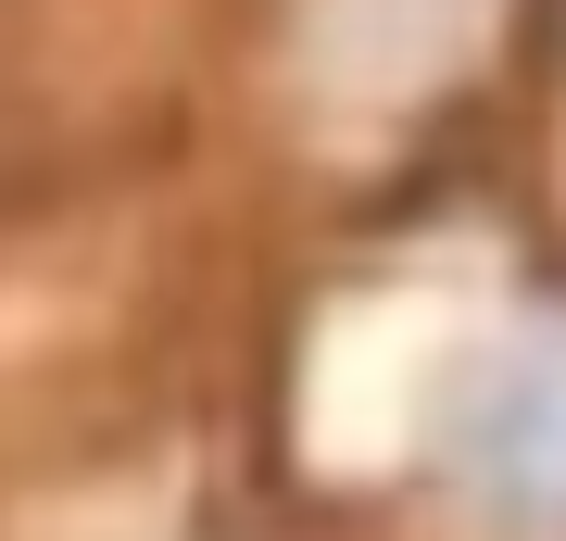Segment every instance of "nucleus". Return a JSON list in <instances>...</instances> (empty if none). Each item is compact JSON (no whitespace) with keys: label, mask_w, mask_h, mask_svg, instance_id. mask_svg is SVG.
<instances>
[{"label":"nucleus","mask_w":566,"mask_h":541,"mask_svg":"<svg viewBox=\"0 0 566 541\" xmlns=\"http://www.w3.org/2000/svg\"><path fill=\"white\" fill-rule=\"evenodd\" d=\"M441 479L504 541H566V327L504 341L441 428Z\"/></svg>","instance_id":"nucleus-1"}]
</instances>
